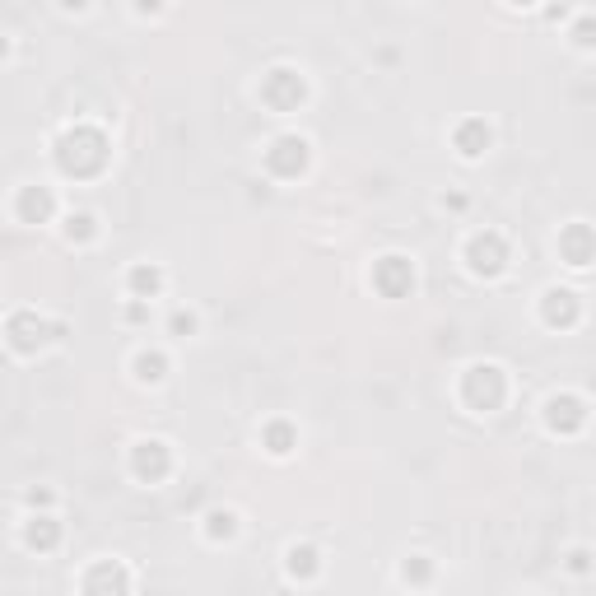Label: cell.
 <instances>
[{
	"label": "cell",
	"instance_id": "1",
	"mask_svg": "<svg viewBox=\"0 0 596 596\" xmlns=\"http://www.w3.org/2000/svg\"><path fill=\"white\" fill-rule=\"evenodd\" d=\"M136 466H140V475H158L164 470V443H149V452H140Z\"/></svg>",
	"mask_w": 596,
	"mask_h": 596
}]
</instances>
